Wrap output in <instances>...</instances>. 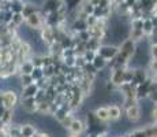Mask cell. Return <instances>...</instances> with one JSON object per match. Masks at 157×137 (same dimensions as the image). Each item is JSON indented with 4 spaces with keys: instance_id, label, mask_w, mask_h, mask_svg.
<instances>
[{
    "instance_id": "7a4b0ae2",
    "label": "cell",
    "mask_w": 157,
    "mask_h": 137,
    "mask_svg": "<svg viewBox=\"0 0 157 137\" xmlns=\"http://www.w3.org/2000/svg\"><path fill=\"white\" fill-rule=\"evenodd\" d=\"M19 34L26 42H29V44L32 45L33 51H34L36 54L41 55V54L47 52V45H45L43 38L40 37V34H38L34 29L28 27V26H22L19 29Z\"/></svg>"
},
{
    "instance_id": "6da1fadb",
    "label": "cell",
    "mask_w": 157,
    "mask_h": 137,
    "mask_svg": "<svg viewBox=\"0 0 157 137\" xmlns=\"http://www.w3.org/2000/svg\"><path fill=\"white\" fill-rule=\"evenodd\" d=\"M29 122L34 123L40 129L45 130L48 135L52 137H66V132L59 122H56L53 118L51 117H44V115H30Z\"/></svg>"
},
{
    "instance_id": "5b68a950",
    "label": "cell",
    "mask_w": 157,
    "mask_h": 137,
    "mask_svg": "<svg viewBox=\"0 0 157 137\" xmlns=\"http://www.w3.org/2000/svg\"><path fill=\"white\" fill-rule=\"evenodd\" d=\"M0 89L4 92H15L19 93L22 89V82L18 77H8L0 81Z\"/></svg>"
},
{
    "instance_id": "52a82bcc",
    "label": "cell",
    "mask_w": 157,
    "mask_h": 137,
    "mask_svg": "<svg viewBox=\"0 0 157 137\" xmlns=\"http://www.w3.org/2000/svg\"><path fill=\"white\" fill-rule=\"evenodd\" d=\"M30 2H32L33 4H36V6H43L45 0H30Z\"/></svg>"
},
{
    "instance_id": "3957f363",
    "label": "cell",
    "mask_w": 157,
    "mask_h": 137,
    "mask_svg": "<svg viewBox=\"0 0 157 137\" xmlns=\"http://www.w3.org/2000/svg\"><path fill=\"white\" fill-rule=\"evenodd\" d=\"M128 25L120 18H113L109 23V40L113 44H119L127 37Z\"/></svg>"
},
{
    "instance_id": "8992f818",
    "label": "cell",
    "mask_w": 157,
    "mask_h": 137,
    "mask_svg": "<svg viewBox=\"0 0 157 137\" xmlns=\"http://www.w3.org/2000/svg\"><path fill=\"white\" fill-rule=\"evenodd\" d=\"M130 129V122L127 119H123V121H119V122L113 123L112 126H111V132L113 133V135L119 136L122 135V133H124L126 130Z\"/></svg>"
},
{
    "instance_id": "277c9868",
    "label": "cell",
    "mask_w": 157,
    "mask_h": 137,
    "mask_svg": "<svg viewBox=\"0 0 157 137\" xmlns=\"http://www.w3.org/2000/svg\"><path fill=\"white\" fill-rule=\"evenodd\" d=\"M147 60H149V47H147L146 41H141L140 44L137 45V51H135V55L132 58L131 66L134 67H141V66L146 65Z\"/></svg>"
}]
</instances>
